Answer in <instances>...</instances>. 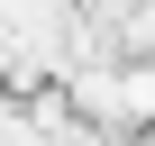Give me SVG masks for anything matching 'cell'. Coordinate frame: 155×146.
Masks as SVG:
<instances>
[{"instance_id": "obj_1", "label": "cell", "mask_w": 155, "mask_h": 146, "mask_svg": "<svg viewBox=\"0 0 155 146\" xmlns=\"http://www.w3.org/2000/svg\"><path fill=\"white\" fill-rule=\"evenodd\" d=\"M73 101L110 128H155V64H91L73 82Z\"/></svg>"}]
</instances>
